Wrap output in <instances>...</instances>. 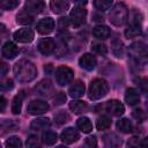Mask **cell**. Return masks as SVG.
Returning a JSON list of instances; mask_svg holds the SVG:
<instances>
[{"label": "cell", "mask_w": 148, "mask_h": 148, "mask_svg": "<svg viewBox=\"0 0 148 148\" xmlns=\"http://www.w3.org/2000/svg\"><path fill=\"white\" fill-rule=\"evenodd\" d=\"M44 69H45V72H46V73H50V72H51V69H52L51 64H49L47 66H45V68H44Z\"/></svg>", "instance_id": "cell-48"}, {"label": "cell", "mask_w": 148, "mask_h": 148, "mask_svg": "<svg viewBox=\"0 0 148 148\" xmlns=\"http://www.w3.org/2000/svg\"><path fill=\"white\" fill-rule=\"evenodd\" d=\"M35 91H36V94H38L40 96L49 97L53 94V86H52L50 80L44 79L37 83V86L35 87Z\"/></svg>", "instance_id": "cell-11"}, {"label": "cell", "mask_w": 148, "mask_h": 148, "mask_svg": "<svg viewBox=\"0 0 148 148\" xmlns=\"http://www.w3.org/2000/svg\"><path fill=\"white\" fill-rule=\"evenodd\" d=\"M84 89H86L84 83L82 81H80V80H76L68 88V94H69V96L72 98H80V97L83 96Z\"/></svg>", "instance_id": "cell-14"}, {"label": "cell", "mask_w": 148, "mask_h": 148, "mask_svg": "<svg viewBox=\"0 0 148 148\" xmlns=\"http://www.w3.org/2000/svg\"><path fill=\"white\" fill-rule=\"evenodd\" d=\"M92 35L97 38V39H106L110 37L111 35V30L109 27L104 25V24H98L96 27H94L92 29Z\"/></svg>", "instance_id": "cell-21"}, {"label": "cell", "mask_w": 148, "mask_h": 148, "mask_svg": "<svg viewBox=\"0 0 148 148\" xmlns=\"http://www.w3.org/2000/svg\"><path fill=\"white\" fill-rule=\"evenodd\" d=\"M141 32H142L141 25L138 24V23H132V24L125 30V36H126V38H134V37L140 36Z\"/></svg>", "instance_id": "cell-25"}, {"label": "cell", "mask_w": 148, "mask_h": 148, "mask_svg": "<svg viewBox=\"0 0 148 148\" xmlns=\"http://www.w3.org/2000/svg\"><path fill=\"white\" fill-rule=\"evenodd\" d=\"M14 87L13 84V81L10 79H2L0 80V90L5 91V90H9Z\"/></svg>", "instance_id": "cell-38"}, {"label": "cell", "mask_w": 148, "mask_h": 148, "mask_svg": "<svg viewBox=\"0 0 148 148\" xmlns=\"http://www.w3.org/2000/svg\"><path fill=\"white\" fill-rule=\"evenodd\" d=\"M111 126V118L109 116H101L96 121V127L99 131H105Z\"/></svg>", "instance_id": "cell-31"}, {"label": "cell", "mask_w": 148, "mask_h": 148, "mask_svg": "<svg viewBox=\"0 0 148 148\" xmlns=\"http://www.w3.org/2000/svg\"><path fill=\"white\" fill-rule=\"evenodd\" d=\"M51 125V121L49 118H45V117H40V118H36L31 121L30 124V128L34 130V131H43V130H46L49 128Z\"/></svg>", "instance_id": "cell-19"}, {"label": "cell", "mask_w": 148, "mask_h": 148, "mask_svg": "<svg viewBox=\"0 0 148 148\" xmlns=\"http://www.w3.org/2000/svg\"><path fill=\"white\" fill-rule=\"evenodd\" d=\"M65 101H66V95H65L62 91L58 92V94L56 95V97H54V104H57V105L62 104Z\"/></svg>", "instance_id": "cell-42"}, {"label": "cell", "mask_w": 148, "mask_h": 148, "mask_svg": "<svg viewBox=\"0 0 148 148\" xmlns=\"http://www.w3.org/2000/svg\"><path fill=\"white\" fill-rule=\"evenodd\" d=\"M127 146L128 147H139V146H145V142L142 141V139H140L138 136H133L127 141Z\"/></svg>", "instance_id": "cell-39"}, {"label": "cell", "mask_w": 148, "mask_h": 148, "mask_svg": "<svg viewBox=\"0 0 148 148\" xmlns=\"http://www.w3.org/2000/svg\"><path fill=\"white\" fill-rule=\"evenodd\" d=\"M104 108H105V110H106L109 113H111V114L114 116V117H120V116L124 114V112H125V106H124V104H123L121 102H119L118 99H110V101H108V102L105 103Z\"/></svg>", "instance_id": "cell-8"}, {"label": "cell", "mask_w": 148, "mask_h": 148, "mask_svg": "<svg viewBox=\"0 0 148 148\" xmlns=\"http://www.w3.org/2000/svg\"><path fill=\"white\" fill-rule=\"evenodd\" d=\"M69 7L68 0H51L50 1V8L56 14H62L65 13Z\"/></svg>", "instance_id": "cell-18"}, {"label": "cell", "mask_w": 148, "mask_h": 148, "mask_svg": "<svg viewBox=\"0 0 148 148\" xmlns=\"http://www.w3.org/2000/svg\"><path fill=\"white\" fill-rule=\"evenodd\" d=\"M117 130L121 133H131L133 131V125L127 118H123L117 121Z\"/></svg>", "instance_id": "cell-27"}, {"label": "cell", "mask_w": 148, "mask_h": 148, "mask_svg": "<svg viewBox=\"0 0 148 148\" xmlns=\"http://www.w3.org/2000/svg\"><path fill=\"white\" fill-rule=\"evenodd\" d=\"M91 50H92V52H95L99 56H105L108 53L106 46L103 43H99V42H94L91 44Z\"/></svg>", "instance_id": "cell-33"}, {"label": "cell", "mask_w": 148, "mask_h": 148, "mask_svg": "<svg viewBox=\"0 0 148 148\" xmlns=\"http://www.w3.org/2000/svg\"><path fill=\"white\" fill-rule=\"evenodd\" d=\"M130 52L132 54V57L135 59V61L138 64L141 62V60L146 59L147 56V46L145 43L142 42H135L130 46Z\"/></svg>", "instance_id": "cell-6"}, {"label": "cell", "mask_w": 148, "mask_h": 148, "mask_svg": "<svg viewBox=\"0 0 148 148\" xmlns=\"http://www.w3.org/2000/svg\"><path fill=\"white\" fill-rule=\"evenodd\" d=\"M69 18L68 17H61L60 20H59V28H61V29H64V28H67L68 25H69Z\"/></svg>", "instance_id": "cell-43"}, {"label": "cell", "mask_w": 148, "mask_h": 148, "mask_svg": "<svg viewBox=\"0 0 148 148\" xmlns=\"http://www.w3.org/2000/svg\"><path fill=\"white\" fill-rule=\"evenodd\" d=\"M18 53V47L13 42H6L2 46V56L7 59H14Z\"/></svg>", "instance_id": "cell-17"}, {"label": "cell", "mask_w": 148, "mask_h": 148, "mask_svg": "<svg viewBox=\"0 0 148 148\" xmlns=\"http://www.w3.org/2000/svg\"><path fill=\"white\" fill-rule=\"evenodd\" d=\"M103 139H104V142L108 147H118L121 145V139H119V136L116 135L114 133L105 134L103 136Z\"/></svg>", "instance_id": "cell-26"}, {"label": "cell", "mask_w": 148, "mask_h": 148, "mask_svg": "<svg viewBox=\"0 0 148 148\" xmlns=\"http://www.w3.org/2000/svg\"><path fill=\"white\" fill-rule=\"evenodd\" d=\"M36 28L40 35H49L54 29V20L52 17H44L37 23Z\"/></svg>", "instance_id": "cell-10"}, {"label": "cell", "mask_w": 148, "mask_h": 148, "mask_svg": "<svg viewBox=\"0 0 148 148\" xmlns=\"http://www.w3.org/2000/svg\"><path fill=\"white\" fill-rule=\"evenodd\" d=\"M125 101L131 106L136 105L140 102V94H139V91L136 89H134V88L126 89V91H125Z\"/></svg>", "instance_id": "cell-20"}, {"label": "cell", "mask_w": 148, "mask_h": 148, "mask_svg": "<svg viewBox=\"0 0 148 148\" xmlns=\"http://www.w3.org/2000/svg\"><path fill=\"white\" fill-rule=\"evenodd\" d=\"M23 92H18L14 98H13V102H12V112L14 114H20L21 112V109H22V99H23Z\"/></svg>", "instance_id": "cell-28"}, {"label": "cell", "mask_w": 148, "mask_h": 148, "mask_svg": "<svg viewBox=\"0 0 148 148\" xmlns=\"http://www.w3.org/2000/svg\"><path fill=\"white\" fill-rule=\"evenodd\" d=\"M79 65H80V67H82L86 71H92V69H95V67L97 65V60H96L95 56H92L90 53H84L79 59Z\"/></svg>", "instance_id": "cell-13"}, {"label": "cell", "mask_w": 148, "mask_h": 148, "mask_svg": "<svg viewBox=\"0 0 148 148\" xmlns=\"http://www.w3.org/2000/svg\"><path fill=\"white\" fill-rule=\"evenodd\" d=\"M69 109L71 111H73L75 114H80V113H84L88 110V104L83 101H72L69 103Z\"/></svg>", "instance_id": "cell-22"}, {"label": "cell", "mask_w": 148, "mask_h": 148, "mask_svg": "<svg viewBox=\"0 0 148 148\" xmlns=\"http://www.w3.org/2000/svg\"><path fill=\"white\" fill-rule=\"evenodd\" d=\"M37 47H38V51H39L42 54L49 56V54H51V53L54 51L56 45H54V43H53L52 39H50V38H43V39H40V40L38 42Z\"/></svg>", "instance_id": "cell-16"}, {"label": "cell", "mask_w": 148, "mask_h": 148, "mask_svg": "<svg viewBox=\"0 0 148 148\" xmlns=\"http://www.w3.org/2000/svg\"><path fill=\"white\" fill-rule=\"evenodd\" d=\"M24 9L31 15L39 14L44 9V1L43 0H27Z\"/></svg>", "instance_id": "cell-15"}, {"label": "cell", "mask_w": 148, "mask_h": 148, "mask_svg": "<svg viewBox=\"0 0 148 148\" xmlns=\"http://www.w3.org/2000/svg\"><path fill=\"white\" fill-rule=\"evenodd\" d=\"M15 127H16V125H14L12 121H6V123L0 124V135L7 133L9 131H13Z\"/></svg>", "instance_id": "cell-37"}, {"label": "cell", "mask_w": 148, "mask_h": 148, "mask_svg": "<svg viewBox=\"0 0 148 148\" xmlns=\"http://www.w3.org/2000/svg\"><path fill=\"white\" fill-rule=\"evenodd\" d=\"M57 140H58V135H57V133L53 132V131H45V132L43 133V135H42V141H43V143H45V145H47V146L54 145V143L57 142Z\"/></svg>", "instance_id": "cell-29"}, {"label": "cell", "mask_w": 148, "mask_h": 148, "mask_svg": "<svg viewBox=\"0 0 148 148\" xmlns=\"http://www.w3.org/2000/svg\"><path fill=\"white\" fill-rule=\"evenodd\" d=\"M49 110V104L47 102L43 101V99H34L31 101L28 106H27V111L30 114L34 116H38V114H43Z\"/></svg>", "instance_id": "cell-7"}, {"label": "cell", "mask_w": 148, "mask_h": 148, "mask_svg": "<svg viewBox=\"0 0 148 148\" xmlns=\"http://www.w3.org/2000/svg\"><path fill=\"white\" fill-rule=\"evenodd\" d=\"M27 146L28 147H37L39 146V139L37 135H29L27 139Z\"/></svg>", "instance_id": "cell-40"}, {"label": "cell", "mask_w": 148, "mask_h": 148, "mask_svg": "<svg viewBox=\"0 0 148 148\" xmlns=\"http://www.w3.org/2000/svg\"><path fill=\"white\" fill-rule=\"evenodd\" d=\"M7 72H8V66H7V64L0 61V76L6 75Z\"/></svg>", "instance_id": "cell-45"}, {"label": "cell", "mask_w": 148, "mask_h": 148, "mask_svg": "<svg viewBox=\"0 0 148 148\" xmlns=\"http://www.w3.org/2000/svg\"><path fill=\"white\" fill-rule=\"evenodd\" d=\"M86 145L89 147H96L97 146V140L95 136H89L86 139Z\"/></svg>", "instance_id": "cell-44"}, {"label": "cell", "mask_w": 148, "mask_h": 148, "mask_svg": "<svg viewBox=\"0 0 148 148\" xmlns=\"http://www.w3.org/2000/svg\"><path fill=\"white\" fill-rule=\"evenodd\" d=\"M109 91V84L104 79H94L88 89V97L92 101L101 99Z\"/></svg>", "instance_id": "cell-2"}, {"label": "cell", "mask_w": 148, "mask_h": 148, "mask_svg": "<svg viewBox=\"0 0 148 148\" xmlns=\"http://www.w3.org/2000/svg\"><path fill=\"white\" fill-rule=\"evenodd\" d=\"M132 116L138 120V121H143L146 119V113L145 111L140 110V109H135L133 112H132Z\"/></svg>", "instance_id": "cell-41"}, {"label": "cell", "mask_w": 148, "mask_h": 148, "mask_svg": "<svg viewBox=\"0 0 148 148\" xmlns=\"http://www.w3.org/2000/svg\"><path fill=\"white\" fill-rule=\"evenodd\" d=\"M76 127L83 133H90L92 131V124L87 117H81L76 120Z\"/></svg>", "instance_id": "cell-24"}, {"label": "cell", "mask_w": 148, "mask_h": 148, "mask_svg": "<svg viewBox=\"0 0 148 148\" xmlns=\"http://www.w3.org/2000/svg\"><path fill=\"white\" fill-rule=\"evenodd\" d=\"M14 75L15 79L20 82H30L37 76V68L36 66L27 59H21L14 65Z\"/></svg>", "instance_id": "cell-1"}, {"label": "cell", "mask_w": 148, "mask_h": 148, "mask_svg": "<svg viewBox=\"0 0 148 148\" xmlns=\"http://www.w3.org/2000/svg\"><path fill=\"white\" fill-rule=\"evenodd\" d=\"M69 119H71V118H69L68 113H66L65 111H60V112H58V113L54 114V121H56L58 125L65 124V123H67Z\"/></svg>", "instance_id": "cell-35"}, {"label": "cell", "mask_w": 148, "mask_h": 148, "mask_svg": "<svg viewBox=\"0 0 148 148\" xmlns=\"http://www.w3.org/2000/svg\"><path fill=\"white\" fill-rule=\"evenodd\" d=\"M18 0H0V7L6 10H12L17 7Z\"/></svg>", "instance_id": "cell-34"}, {"label": "cell", "mask_w": 148, "mask_h": 148, "mask_svg": "<svg viewBox=\"0 0 148 148\" xmlns=\"http://www.w3.org/2000/svg\"><path fill=\"white\" fill-rule=\"evenodd\" d=\"M16 22L18 24H22V25H28V24H31L34 22V15H31L30 13H28L25 9L21 10L17 15H16Z\"/></svg>", "instance_id": "cell-23"}, {"label": "cell", "mask_w": 148, "mask_h": 148, "mask_svg": "<svg viewBox=\"0 0 148 148\" xmlns=\"http://www.w3.org/2000/svg\"><path fill=\"white\" fill-rule=\"evenodd\" d=\"M113 0H94V6L99 12H104L111 8Z\"/></svg>", "instance_id": "cell-32"}, {"label": "cell", "mask_w": 148, "mask_h": 148, "mask_svg": "<svg viewBox=\"0 0 148 148\" xmlns=\"http://www.w3.org/2000/svg\"><path fill=\"white\" fill-rule=\"evenodd\" d=\"M60 139L66 145H71V143H74L76 142L79 139H80V134L79 132L73 128V127H67L66 130H64L60 134Z\"/></svg>", "instance_id": "cell-12"}, {"label": "cell", "mask_w": 148, "mask_h": 148, "mask_svg": "<svg viewBox=\"0 0 148 148\" xmlns=\"http://www.w3.org/2000/svg\"><path fill=\"white\" fill-rule=\"evenodd\" d=\"M54 76H56V81L59 86H66L73 80L74 72L68 66H60L56 69Z\"/></svg>", "instance_id": "cell-4"}, {"label": "cell", "mask_w": 148, "mask_h": 148, "mask_svg": "<svg viewBox=\"0 0 148 148\" xmlns=\"http://www.w3.org/2000/svg\"><path fill=\"white\" fill-rule=\"evenodd\" d=\"M13 37L18 43H30V42H32L35 34L30 28H22V29L16 30L14 32Z\"/></svg>", "instance_id": "cell-9"}, {"label": "cell", "mask_w": 148, "mask_h": 148, "mask_svg": "<svg viewBox=\"0 0 148 148\" xmlns=\"http://www.w3.org/2000/svg\"><path fill=\"white\" fill-rule=\"evenodd\" d=\"M86 17H87V10L83 7L77 6V7H74L71 10V14H69L68 18H69V22H71L72 25L80 27L86 22Z\"/></svg>", "instance_id": "cell-5"}, {"label": "cell", "mask_w": 148, "mask_h": 148, "mask_svg": "<svg viewBox=\"0 0 148 148\" xmlns=\"http://www.w3.org/2000/svg\"><path fill=\"white\" fill-rule=\"evenodd\" d=\"M109 20L116 27L124 25L128 20V9H127V7L123 2L117 3L113 8H111V12L109 14Z\"/></svg>", "instance_id": "cell-3"}, {"label": "cell", "mask_w": 148, "mask_h": 148, "mask_svg": "<svg viewBox=\"0 0 148 148\" xmlns=\"http://www.w3.org/2000/svg\"><path fill=\"white\" fill-rule=\"evenodd\" d=\"M72 1L75 3H79V5H86L88 0H72Z\"/></svg>", "instance_id": "cell-47"}, {"label": "cell", "mask_w": 148, "mask_h": 148, "mask_svg": "<svg viewBox=\"0 0 148 148\" xmlns=\"http://www.w3.org/2000/svg\"><path fill=\"white\" fill-rule=\"evenodd\" d=\"M7 106V99L3 96H0V111H3Z\"/></svg>", "instance_id": "cell-46"}, {"label": "cell", "mask_w": 148, "mask_h": 148, "mask_svg": "<svg viewBox=\"0 0 148 148\" xmlns=\"http://www.w3.org/2000/svg\"><path fill=\"white\" fill-rule=\"evenodd\" d=\"M112 46V53L117 57V58H123L124 56V44L120 39H114L111 44Z\"/></svg>", "instance_id": "cell-30"}, {"label": "cell", "mask_w": 148, "mask_h": 148, "mask_svg": "<svg viewBox=\"0 0 148 148\" xmlns=\"http://www.w3.org/2000/svg\"><path fill=\"white\" fill-rule=\"evenodd\" d=\"M5 145L9 148H20L22 146V142H21V139L18 136H10L9 139L6 140Z\"/></svg>", "instance_id": "cell-36"}]
</instances>
